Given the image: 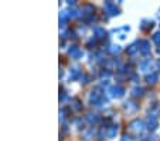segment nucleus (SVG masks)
I'll return each instance as SVG.
<instances>
[{
    "mask_svg": "<svg viewBox=\"0 0 160 141\" xmlns=\"http://www.w3.org/2000/svg\"><path fill=\"white\" fill-rule=\"evenodd\" d=\"M159 80V74L157 73H152V74H149L148 77H146V81H148L149 84H154Z\"/></svg>",
    "mask_w": 160,
    "mask_h": 141,
    "instance_id": "nucleus-3",
    "label": "nucleus"
},
{
    "mask_svg": "<svg viewBox=\"0 0 160 141\" xmlns=\"http://www.w3.org/2000/svg\"><path fill=\"white\" fill-rule=\"evenodd\" d=\"M136 50H138V49H136V44H132V46L129 47V50H128V53H129V54H133Z\"/></svg>",
    "mask_w": 160,
    "mask_h": 141,
    "instance_id": "nucleus-10",
    "label": "nucleus"
},
{
    "mask_svg": "<svg viewBox=\"0 0 160 141\" xmlns=\"http://www.w3.org/2000/svg\"><path fill=\"white\" fill-rule=\"evenodd\" d=\"M116 133H118V127L113 126V127L111 128V131H109V137H113V135H115Z\"/></svg>",
    "mask_w": 160,
    "mask_h": 141,
    "instance_id": "nucleus-9",
    "label": "nucleus"
},
{
    "mask_svg": "<svg viewBox=\"0 0 160 141\" xmlns=\"http://www.w3.org/2000/svg\"><path fill=\"white\" fill-rule=\"evenodd\" d=\"M143 94V90L140 89H138V87H136V89H133V95H142Z\"/></svg>",
    "mask_w": 160,
    "mask_h": 141,
    "instance_id": "nucleus-8",
    "label": "nucleus"
},
{
    "mask_svg": "<svg viewBox=\"0 0 160 141\" xmlns=\"http://www.w3.org/2000/svg\"><path fill=\"white\" fill-rule=\"evenodd\" d=\"M157 52H159V54H160V47H159V49H157Z\"/></svg>",
    "mask_w": 160,
    "mask_h": 141,
    "instance_id": "nucleus-11",
    "label": "nucleus"
},
{
    "mask_svg": "<svg viewBox=\"0 0 160 141\" xmlns=\"http://www.w3.org/2000/svg\"><path fill=\"white\" fill-rule=\"evenodd\" d=\"M153 40H154V43L160 46V31H157V33L153 34Z\"/></svg>",
    "mask_w": 160,
    "mask_h": 141,
    "instance_id": "nucleus-7",
    "label": "nucleus"
},
{
    "mask_svg": "<svg viewBox=\"0 0 160 141\" xmlns=\"http://www.w3.org/2000/svg\"><path fill=\"white\" fill-rule=\"evenodd\" d=\"M105 6H106V9H108L109 12H111V14H118V9H116V7L113 6L112 3H106Z\"/></svg>",
    "mask_w": 160,
    "mask_h": 141,
    "instance_id": "nucleus-6",
    "label": "nucleus"
},
{
    "mask_svg": "<svg viewBox=\"0 0 160 141\" xmlns=\"http://www.w3.org/2000/svg\"><path fill=\"white\" fill-rule=\"evenodd\" d=\"M111 91H112V95H113V97L119 98V97H122V95H123L125 90L122 89V87H113V89H112Z\"/></svg>",
    "mask_w": 160,
    "mask_h": 141,
    "instance_id": "nucleus-2",
    "label": "nucleus"
},
{
    "mask_svg": "<svg viewBox=\"0 0 160 141\" xmlns=\"http://www.w3.org/2000/svg\"><path fill=\"white\" fill-rule=\"evenodd\" d=\"M142 49H140V52L143 53V54H148L149 52H150V44H149L148 40H145V41H142Z\"/></svg>",
    "mask_w": 160,
    "mask_h": 141,
    "instance_id": "nucleus-4",
    "label": "nucleus"
},
{
    "mask_svg": "<svg viewBox=\"0 0 160 141\" xmlns=\"http://www.w3.org/2000/svg\"><path fill=\"white\" fill-rule=\"evenodd\" d=\"M143 128H145V123H143L142 120H135V121H132V123L129 124V130L133 133H136V134L142 133Z\"/></svg>",
    "mask_w": 160,
    "mask_h": 141,
    "instance_id": "nucleus-1",
    "label": "nucleus"
},
{
    "mask_svg": "<svg viewBox=\"0 0 160 141\" xmlns=\"http://www.w3.org/2000/svg\"><path fill=\"white\" fill-rule=\"evenodd\" d=\"M156 127H157V118L154 116H150V117H149V128L154 130Z\"/></svg>",
    "mask_w": 160,
    "mask_h": 141,
    "instance_id": "nucleus-5",
    "label": "nucleus"
}]
</instances>
